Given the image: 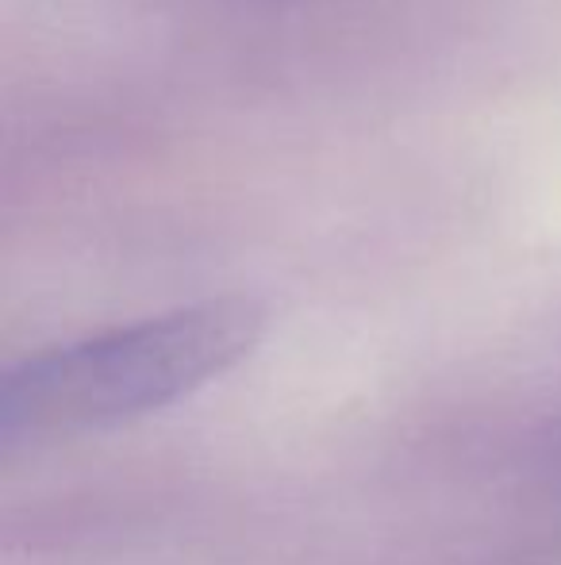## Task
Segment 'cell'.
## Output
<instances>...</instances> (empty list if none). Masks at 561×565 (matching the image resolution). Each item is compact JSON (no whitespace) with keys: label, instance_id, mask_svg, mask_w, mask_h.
Wrapping results in <instances>:
<instances>
[{"label":"cell","instance_id":"cell-1","mask_svg":"<svg viewBox=\"0 0 561 565\" xmlns=\"http://www.w3.org/2000/svg\"><path fill=\"white\" fill-rule=\"evenodd\" d=\"M266 328V308L235 292L28 354L0 381V447L85 439L188 401L247 362Z\"/></svg>","mask_w":561,"mask_h":565},{"label":"cell","instance_id":"cell-2","mask_svg":"<svg viewBox=\"0 0 561 565\" xmlns=\"http://www.w3.org/2000/svg\"><path fill=\"white\" fill-rule=\"evenodd\" d=\"M554 458H558V466H561V431H558V443H554Z\"/></svg>","mask_w":561,"mask_h":565}]
</instances>
